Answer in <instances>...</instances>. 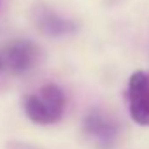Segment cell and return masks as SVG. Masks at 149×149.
<instances>
[{"label": "cell", "mask_w": 149, "mask_h": 149, "mask_svg": "<svg viewBox=\"0 0 149 149\" xmlns=\"http://www.w3.org/2000/svg\"><path fill=\"white\" fill-rule=\"evenodd\" d=\"M37 24L45 35H52V37L68 35L76 30L74 23H71L70 19L59 17L56 12L49 10V9H42L37 14Z\"/></svg>", "instance_id": "5b68a950"}, {"label": "cell", "mask_w": 149, "mask_h": 149, "mask_svg": "<svg viewBox=\"0 0 149 149\" xmlns=\"http://www.w3.org/2000/svg\"><path fill=\"white\" fill-rule=\"evenodd\" d=\"M23 109L37 125L57 123L66 109V94L56 83H45L38 94H26L23 97Z\"/></svg>", "instance_id": "6da1fadb"}, {"label": "cell", "mask_w": 149, "mask_h": 149, "mask_svg": "<svg viewBox=\"0 0 149 149\" xmlns=\"http://www.w3.org/2000/svg\"><path fill=\"white\" fill-rule=\"evenodd\" d=\"M0 57H2V64L5 63L9 71L16 74H24L40 63L42 50L37 43L26 38H16L3 47V54Z\"/></svg>", "instance_id": "3957f363"}, {"label": "cell", "mask_w": 149, "mask_h": 149, "mask_svg": "<svg viewBox=\"0 0 149 149\" xmlns=\"http://www.w3.org/2000/svg\"><path fill=\"white\" fill-rule=\"evenodd\" d=\"M81 130L87 141L97 149H113L120 135L118 123L99 108H92L85 114Z\"/></svg>", "instance_id": "7a4b0ae2"}, {"label": "cell", "mask_w": 149, "mask_h": 149, "mask_svg": "<svg viewBox=\"0 0 149 149\" xmlns=\"http://www.w3.org/2000/svg\"><path fill=\"white\" fill-rule=\"evenodd\" d=\"M128 113L137 125L149 127V71H134L127 83Z\"/></svg>", "instance_id": "277c9868"}, {"label": "cell", "mask_w": 149, "mask_h": 149, "mask_svg": "<svg viewBox=\"0 0 149 149\" xmlns=\"http://www.w3.org/2000/svg\"><path fill=\"white\" fill-rule=\"evenodd\" d=\"M0 70H2V57H0Z\"/></svg>", "instance_id": "8992f818"}]
</instances>
